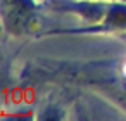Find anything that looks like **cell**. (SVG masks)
<instances>
[{
	"instance_id": "obj_1",
	"label": "cell",
	"mask_w": 126,
	"mask_h": 121,
	"mask_svg": "<svg viewBox=\"0 0 126 121\" xmlns=\"http://www.w3.org/2000/svg\"><path fill=\"white\" fill-rule=\"evenodd\" d=\"M0 24L9 36L40 35V4L36 0H0Z\"/></svg>"
},
{
	"instance_id": "obj_2",
	"label": "cell",
	"mask_w": 126,
	"mask_h": 121,
	"mask_svg": "<svg viewBox=\"0 0 126 121\" xmlns=\"http://www.w3.org/2000/svg\"><path fill=\"white\" fill-rule=\"evenodd\" d=\"M5 81H7V74H5V68L0 61V99H2L4 92H5Z\"/></svg>"
},
{
	"instance_id": "obj_3",
	"label": "cell",
	"mask_w": 126,
	"mask_h": 121,
	"mask_svg": "<svg viewBox=\"0 0 126 121\" xmlns=\"http://www.w3.org/2000/svg\"><path fill=\"white\" fill-rule=\"evenodd\" d=\"M102 2H112V0H102ZM121 2H126V0H121Z\"/></svg>"
}]
</instances>
